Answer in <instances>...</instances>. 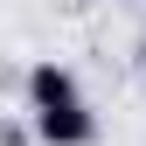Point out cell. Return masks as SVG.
<instances>
[{
	"mask_svg": "<svg viewBox=\"0 0 146 146\" xmlns=\"http://www.w3.org/2000/svg\"><path fill=\"white\" fill-rule=\"evenodd\" d=\"M28 111H56V104H84V84H77V70L56 63V56H42V63H28Z\"/></svg>",
	"mask_w": 146,
	"mask_h": 146,
	"instance_id": "cell-1",
	"label": "cell"
},
{
	"mask_svg": "<svg viewBox=\"0 0 146 146\" xmlns=\"http://www.w3.org/2000/svg\"><path fill=\"white\" fill-rule=\"evenodd\" d=\"M28 132L42 146H90L98 139V111L90 104H56V111H28Z\"/></svg>",
	"mask_w": 146,
	"mask_h": 146,
	"instance_id": "cell-2",
	"label": "cell"
},
{
	"mask_svg": "<svg viewBox=\"0 0 146 146\" xmlns=\"http://www.w3.org/2000/svg\"><path fill=\"white\" fill-rule=\"evenodd\" d=\"M139 77H146V49H139Z\"/></svg>",
	"mask_w": 146,
	"mask_h": 146,
	"instance_id": "cell-3",
	"label": "cell"
}]
</instances>
